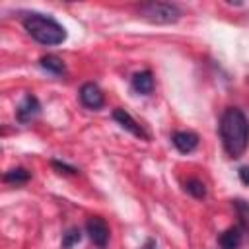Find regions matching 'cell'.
<instances>
[{
    "mask_svg": "<svg viewBox=\"0 0 249 249\" xmlns=\"http://www.w3.org/2000/svg\"><path fill=\"white\" fill-rule=\"evenodd\" d=\"M130 86L136 93H142V95H150L154 91V76L150 70H140L136 74H132L130 78Z\"/></svg>",
    "mask_w": 249,
    "mask_h": 249,
    "instance_id": "9c48e42d",
    "label": "cell"
},
{
    "mask_svg": "<svg viewBox=\"0 0 249 249\" xmlns=\"http://www.w3.org/2000/svg\"><path fill=\"white\" fill-rule=\"evenodd\" d=\"M113 119L121 124V128H124V130L130 132L132 136H136V138H140V140H150L148 132L130 117L128 111H124V109H115V111H113Z\"/></svg>",
    "mask_w": 249,
    "mask_h": 249,
    "instance_id": "52a82bcc",
    "label": "cell"
},
{
    "mask_svg": "<svg viewBox=\"0 0 249 249\" xmlns=\"http://www.w3.org/2000/svg\"><path fill=\"white\" fill-rule=\"evenodd\" d=\"M80 101H82L84 107L93 109V111H97V109H101V107L105 105L103 91H101L99 86L93 84V82H86V84H82V88H80Z\"/></svg>",
    "mask_w": 249,
    "mask_h": 249,
    "instance_id": "8992f818",
    "label": "cell"
},
{
    "mask_svg": "<svg viewBox=\"0 0 249 249\" xmlns=\"http://www.w3.org/2000/svg\"><path fill=\"white\" fill-rule=\"evenodd\" d=\"M39 113H41V103H39V99H37L35 95H31V93H27V95L19 101V105L16 107V119H18L19 124H29Z\"/></svg>",
    "mask_w": 249,
    "mask_h": 249,
    "instance_id": "5b68a950",
    "label": "cell"
},
{
    "mask_svg": "<svg viewBox=\"0 0 249 249\" xmlns=\"http://www.w3.org/2000/svg\"><path fill=\"white\" fill-rule=\"evenodd\" d=\"M138 14L156 25H169L181 18V10L177 4L171 2H146L138 8Z\"/></svg>",
    "mask_w": 249,
    "mask_h": 249,
    "instance_id": "3957f363",
    "label": "cell"
},
{
    "mask_svg": "<svg viewBox=\"0 0 249 249\" xmlns=\"http://www.w3.org/2000/svg\"><path fill=\"white\" fill-rule=\"evenodd\" d=\"M185 191L195 196V198H204L206 196V185L200 179H187L185 183Z\"/></svg>",
    "mask_w": 249,
    "mask_h": 249,
    "instance_id": "5bb4252c",
    "label": "cell"
},
{
    "mask_svg": "<svg viewBox=\"0 0 249 249\" xmlns=\"http://www.w3.org/2000/svg\"><path fill=\"white\" fill-rule=\"evenodd\" d=\"M21 25L23 29L35 39L39 45L45 47H54L66 41V29L51 16L41 14V12H25L21 16Z\"/></svg>",
    "mask_w": 249,
    "mask_h": 249,
    "instance_id": "7a4b0ae2",
    "label": "cell"
},
{
    "mask_svg": "<svg viewBox=\"0 0 249 249\" xmlns=\"http://www.w3.org/2000/svg\"><path fill=\"white\" fill-rule=\"evenodd\" d=\"M39 66H41L43 70H47V72L54 74V76H60V74H64V72H66L64 60H62L60 56H56V54H45V56H41Z\"/></svg>",
    "mask_w": 249,
    "mask_h": 249,
    "instance_id": "8fae6325",
    "label": "cell"
},
{
    "mask_svg": "<svg viewBox=\"0 0 249 249\" xmlns=\"http://www.w3.org/2000/svg\"><path fill=\"white\" fill-rule=\"evenodd\" d=\"M243 228L241 226H233V228H228L224 233H220L218 241L222 245V249H237L243 241Z\"/></svg>",
    "mask_w": 249,
    "mask_h": 249,
    "instance_id": "30bf717a",
    "label": "cell"
},
{
    "mask_svg": "<svg viewBox=\"0 0 249 249\" xmlns=\"http://www.w3.org/2000/svg\"><path fill=\"white\" fill-rule=\"evenodd\" d=\"M80 239H82V231H80L78 228H70V230L62 235V247H64V249H70V247L76 245Z\"/></svg>",
    "mask_w": 249,
    "mask_h": 249,
    "instance_id": "9a60e30c",
    "label": "cell"
},
{
    "mask_svg": "<svg viewBox=\"0 0 249 249\" xmlns=\"http://www.w3.org/2000/svg\"><path fill=\"white\" fill-rule=\"evenodd\" d=\"M51 165H53L54 169H58V173H68V175H76V173H78V167L68 165V163H62V161H58V160H53Z\"/></svg>",
    "mask_w": 249,
    "mask_h": 249,
    "instance_id": "2e32d148",
    "label": "cell"
},
{
    "mask_svg": "<svg viewBox=\"0 0 249 249\" xmlns=\"http://www.w3.org/2000/svg\"><path fill=\"white\" fill-rule=\"evenodd\" d=\"M237 177H239V181H241L243 185L249 187V165H241V167L237 169Z\"/></svg>",
    "mask_w": 249,
    "mask_h": 249,
    "instance_id": "e0dca14e",
    "label": "cell"
},
{
    "mask_svg": "<svg viewBox=\"0 0 249 249\" xmlns=\"http://www.w3.org/2000/svg\"><path fill=\"white\" fill-rule=\"evenodd\" d=\"M86 231L91 239V243L97 247V249H105L107 243H109V226L103 218L99 216H89L88 222H86Z\"/></svg>",
    "mask_w": 249,
    "mask_h": 249,
    "instance_id": "277c9868",
    "label": "cell"
},
{
    "mask_svg": "<svg viewBox=\"0 0 249 249\" xmlns=\"http://www.w3.org/2000/svg\"><path fill=\"white\" fill-rule=\"evenodd\" d=\"M171 142L181 154H191L198 146V134L193 130H177L171 134Z\"/></svg>",
    "mask_w": 249,
    "mask_h": 249,
    "instance_id": "ba28073f",
    "label": "cell"
},
{
    "mask_svg": "<svg viewBox=\"0 0 249 249\" xmlns=\"http://www.w3.org/2000/svg\"><path fill=\"white\" fill-rule=\"evenodd\" d=\"M220 138L224 152L237 160L245 154L249 146V119L239 107H228L220 117Z\"/></svg>",
    "mask_w": 249,
    "mask_h": 249,
    "instance_id": "6da1fadb",
    "label": "cell"
},
{
    "mask_svg": "<svg viewBox=\"0 0 249 249\" xmlns=\"http://www.w3.org/2000/svg\"><path fill=\"white\" fill-rule=\"evenodd\" d=\"M140 249H156V241L154 239H146V243Z\"/></svg>",
    "mask_w": 249,
    "mask_h": 249,
    "instance_id": "ac0fdd59",
    "label": "cell"
},
{
    "mask_svg": "<svg viewBox=\"0 0 249 249\" xmlns=\"http://www.w3.org/2000/svg\"><path fill=\"white\" fill-rule=\"evenodd\" d=\"M231 206H233V210L237 212V218H239L237 226H241L243 231H249V202L243 200V198H233Z\"/></svg>",
    "mask_w": 249,
    "mask_h": 249,
    "instance_id": "7c38bea8",
    "label": "cell"
},
{
    "mask_svg": "<svg viewBox=\"0 0 249 249\" xmlns=\"http://www.w3.org/2000/svg\"><path fill=\"white\" fill-rule=\"evenodd\" d=\"M4 183H12V185H23L31 179V173L25 169V167H14V169H8L4 173Z\"/></svg>",
    "mask_w": 249,
    "mask_h": 249,
    "instance_id": "4fadbf2b",
    "label": "cell"
}]
</instances>
